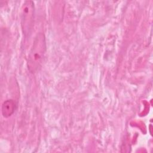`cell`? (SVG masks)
Wrapping results in <instances>:
<instances>
[{
  "label": "cell",
  "mask_w": 153,
  "mask_h": 153,
  "mask_svg": "<svg viewBox=\"0 0 153 153\" xmlns=\"http://www.w3.org/2000/svg\"><path fill=\"white\" fill-rule=\"evenodd\" d=\"M16 108V103L14 100L8 99L4 102L2 105V115L8 118L10 117L14 112Z\"/></svg>",
  "instance_id": "3957f363"
},
{
  "label": "cell",
  "mask_w": 153,
  "mask_h": 153,
  "mask_svg": "<svg viewBox=\"0 0 153 153\" xmlns=\"http://www.w3.org/2000/svg\"><path fill=\"white\" fill-rule=\"evenodd\" d=\"M46 52L45 39L43 33L38 34L33 41L27 59V68L32 73L39 70Z\"/></svg>",
  "instance_id": "6da1fadb"
},
{
  "label": "cell",
  "mask_w": 153,
  "mask_h": 153,
  "mask_svg": "<svg viewBox=\"0 0 153 153\" xmlns=\"http://www.w3.org/2000/svg\"><path fill=\"white\" fill-rule=\"evenodd\" d=\"M33 5L32 1H27L24 2L22 6V25L23 33L25 35L30 33V30L32 29L34 12Z\"/></svg>",
  "instance_id": "7a4b0ae2"
}]
</instances>
